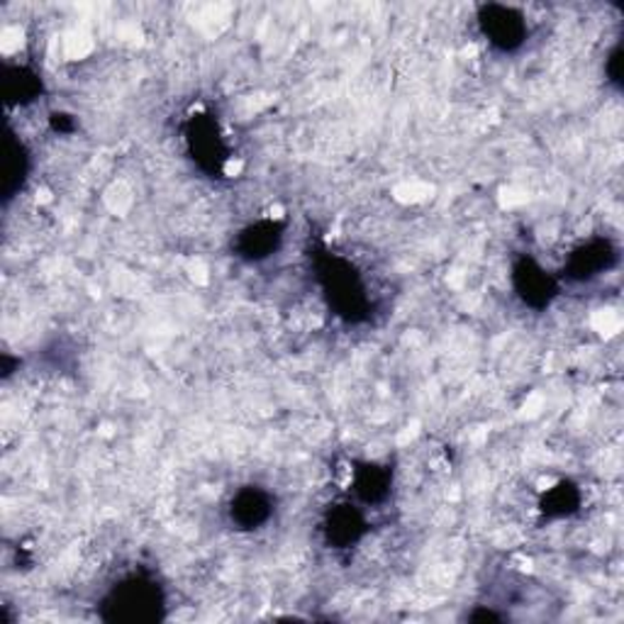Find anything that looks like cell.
Returning a JSON list of instances; mask_svg holds the SVG:
<instances>
[{
	"mask_svg": "<svg viewBox=\"0 0 624 624\" xmlns=\"http://www.w3.org/2000/svg\"><path fill=\"white\" fill-rule=\"evenodd\" d=\"M280 239H284V225L276 220H262L256 225H249L247 230L237 239L239 256L249 259V262H262V259L272 256Z\"/></svg>",
	"mask_w": 624,
	"mask_h": 624,
	"instance_id": "cell-8",
	"label": "cell"
},
{
	"mask_svg": "<svg viewBox=\"0 0 624 624\" xmlns=\"http://www.w3.org/2000/svg\"><path fill=\"white\" fill-rule=\"evenodd\" d=\"M478 25L497 51H515L527 39V20L517 8L497 3L483 5L478 10Z\"/></svg>",
	"mask_w": 624,
	"mask_h": 624,
	"instance_id": "cell-2",
	"label": "cell"
},
{
	"mask_svg": "<svg viewBox=\"0 0 624 624\" xmlns=\"http://www.w3.org/2000/svg\"><path fill=\"white\" fill-rule=\"evenodd\" d=\"M100 617L106 622L147 624L164 617L161 586L147 574H130L112 586L100 602Z\"/></svg>",
	"mask_w": 624,
	"mask_h": 624,
	"instance_id": "cell-1",
	"label": "cell"
},
{
	"mask_svg": "<svg viewBox=\"0 0 624 624\" xmlns=\"http://www.w3.org/2000/svg\"><path fill=\"white\" fill-rule=\"evenodd\" d=\"M274 517V497L264 488L247 485L237 491L230 503V519L237 529L254 532Z\"/></svg>",
	"mask_w": 624,
	"mask_h": 624,
	"instance_id": "cell-6",
	"label": "cell"
},
{
	"mask_svg": "<svg viewBox=\"0 0 624 624\" xmlns=\"http://www.w3.org/2000/svg\"><path fill=\"white\" fill-rule=\"evenodd\" d=\"M189 144L193 152V159L201 164V169L211 173H220L223 164L227 159L225 144L217 124L207 118H195L189 128Z\"/></svg>",
	"mask_w": 624,
	"mask_h": 624,
	"instance_id": "cell-7",
	"label": "cell"
},
{
	"mask_svg": "<svg viewBox=\"0 0 624 624\" xmlns=\"http://www.w3.org/2000/svg\"><path fill=\"white\" fill-rule=\"evenodd\" d=\"M41 91V81L33 71L25 67H8L5 69V96L10 103H25L35 100Z\"/></svg>",
	"mask_w": 624,
	"mask_h": 624,
	"instance_id": "cell-11",
	"label": "cell"
},
{
	"mask_svg": "<svg viewBox=\"0 0 624 624\" xmlns=\"http://www.w3.org/2000/svg\"><path fill=\"white\" fill-rule=\"evenodd\" d=\"M617 264V249L610 239H590V242L574 249L568 256L564 274L571 280H592L600 274L610 272Z\"/></svg>",
	"mask_w": 624,
	"mask_h": 624,
	"instance_id": "cell-5",
	"label": "cell"
},
{
	"mask_svg": "<svg viewBox=\"0 0 624 624\" xmlns=\"http://www.w3.org/2000/svg\"><path fill=\"white\" fill-rule=\"evenodd\" d=\"M322 276H325V288L332 303L339 310V315H347L349 320L363 317L367 298H363V286L359 284V278L353 276L351 268L345 262H339V259H332L329 272Z\"/></svg>",
	"mask_w": 624,
	"mask_h": 624,
	"instance_id": "cell-3",
	"label": "cell"
},
{
	"mask_svg": "<svg viewBox=\"0 0 624 624\" xmlns=\"http://www.w3.org/2000/svg\"><path fill=\"white\" fill-rule=\"evenodd\" d=\"M578 501H580V495H578L576 488L568 485V483H561L559 488H554V491L547 495L544 513L547 515H568L578 507Z\"/></svg>",
	"mask_w": 624,
	"mask_h": 624,
	"instance_id": "cell-13",
	"label": "cell"
},
{
	"mask_svg": "<svg viewBox=\"0 0 624 624\" xmlns=\"http://www.w3.org/2000/svg\"><path fill=\"white\" fill-rule=\"evenodd\" d=\"M25 179H27L25 144L10 134L8 156H5V197H13V193L23 185Z\"/></svg>",
	"mask_w": 624,
	"mask_h": 624,
	"instance_id": "cell-12",
	"label": "cell"
},
{
	"mask_svg": "<svg viewBox=\"0 0 624 624\" xmlns=\"http://www.w3.org/2000/svg\"><path fill=\"white\" fill-rule=\"evenodd\" d=\"M391 476L386 468L363 464L353 471V493H357L363 503H379L388 495Z\"/></svg>",
	"mask_w": 624,
	"mask_h": 624,
	"instance_id": "cell-10",
	"label": "cell"
},
{
	"mask_svg": "<svg viewBox=\"0 0 624 624\" xmlns=\"http://www.w3.org/2000/svg\"><path fill=\"white\" fill-rule=\"evenodd\" d=\"M620 64H622V49L615 47V49H612V55L605 59V71H608V79H610L612 86H617V88H620V83H622Z\"/></svg>",
	"mask_w": 624,
	"mask_h": 624,
	"instance_id": "cell-14",
	"label": "cell"
},
{
	"mask_svg": "<svg viewBox=\"0 0 624 624\" xmlns=\"http://www.w3.org/2000/svg\"><path fill=\"white\" fill-rule=\"evenodd\" d=\"M513 286L517 296L525 300L527 305L537 310L547 308L559 293V284L554 276H549L535 259L523 256L513 268Z\"/></svg>",
	"mask_w": 624,
	"mask_h": 624,
	"instance_id": "cell-4",
	"label": "cell"
},
{
	"mask_svg": "<svg viewBox=\"0 0 624 624\" xmlns=\"http://www.w3.org/2000/svg\"><path fill=\"white\" fill-rule=\"evenodd\" d=\"M363 532H367V523H363L359 509L345 505V507L335 509V513H329V519H327L329 544L349 547L353 542H359Z\"/></svg>",
	"mask_w": 624,
	"mask_h": 624,
	"instance_id": "cell-9",
	"label": "cell"
}]
</instances>
